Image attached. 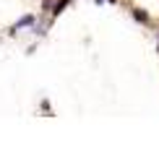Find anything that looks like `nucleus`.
Returning <instances> with one entry per match:
<instances>
[{
  "mask_svg": "<svg viewBox=\"0 0 159 156\" xmlns=\"http://www.w3.org/2000/svg\"><path fill=\"white\" fill-rule=\"evenodd\" d=\"M29 24H34V18H31V16H24L21 21H18L16 26H13V31H16V29H21V26H29Z\"/></svg>",
  "mask_w": 159,
  "mask_h": 156,
  "instance_id": "nucleus-1",
  "label": "nucleus"
},
{
  "mask_svg": "<svg viewBox=\"0 0 159 156\" xmlns=\"http://www.w3.org/2000/svg\"><path fill=\"white\" fill-rule=\"evenodd\" d=\"M133 16L138 18V21H146V18H149V16H146V13H143V11H136V13H133Z\"/></svg>",
  "mask_w": 159,
  "mask_h": 156,
  "instance_id": "nucleus-2",
  "label": "nucleus"
}]
</instances>
